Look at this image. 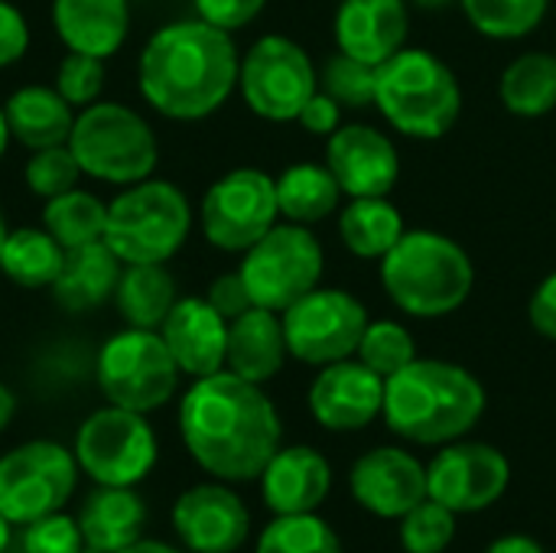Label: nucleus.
Here are the masks:
<instances>
[{
  "instance_id": "obj_16",
  "label": "nucleus",
  "mask_w": 556,
  "mask_h": 553,
  "mask_svg": "<svg viewBox=\"0 0 556 553\" xmlns=\"http://www.w3.org/2000/svg\"><path fill=\"white\" fill-rule=\"evenodd\" d=\"M384 378L365 368L358 359L323 365L309 385V414L332 433H352L381 417Z\"/></svg>"
},
{
  "instance_id": "obj_34",
  "label": "nucleus",
  "mask_w": 556,
  "mask_h": 553,
  "mask_svg": "<svg viewBox=\"0 0 556 553\" xmlns=\"http://www.w3.org/2000/svg\"><path fill=\"white\" fill-rule=\"evenodd\" d=\"M469 23L489 39H521L547 16V0H459Z\"/></svg>"
},
{
  "instance_id": "obj_5",
  "label": "nucleus",
  "mask_w": 556,
  "mask_h": 553,
  "mask_svg": "<svg viewBox=\"0 0 556 553\" xmlns=\"http://www.w3.org/2000/svg\"><path fill=\"white\" fill-rule=\"evenodd\" d=\"M375 104L404 137L440 140L463 111V88L440 55L401 49L378 65Z\"/></svg>"
},
{
  "instance_id": "obj_10",
  "label": "nucleus",
  "mask_w": 556,
  "mask_h": 553,
  "mask_svg": "<svg viewBox=\"0 0 556 553\" xmlns=\"http://www.w3.org/2000/svg\"><path fill=\"white\" fill-rule=\"evenodd\" d=\"M244 104L274 124L296 121L303 104L319 91V72L309 52L287 36H261L238 68Z\"/></svg>"
},
{
  "instance_id": "obj_49",
  "label": "nucleus",
  "mask_w": 556,
  "mask_h": 553,
  "mask_svg": "<svg viewBox=\"0 0 556 553\" xmlns=\"http://www.w3.org/2000/svg\"><path fill=\"white\" fill-rule=\"evenodd\" d=\"M121 553H179L176 548H169V544H163V541H134L130 548H124Z\"/></svg>"
},
{
  "instance_id": "obj_18",
  "label": "nucleus",
  "mask_w": 556,
  "mask_h": 553,
  "mask_svg": "<svg viewBox=\"0 0 556 553\" xmlns=\"http://www.w3.org/2000/svg\"><path fill=\"white\" fill-rule=\"evenodd\" d=\"M349 486L365 512L401 521L427 499V466L401 447H378L358 456Z\"/></svg>"
},
{
  "instance_id": "obj_40",
  "label": "nucleus",
  "mask_w": 556,
  "mask_h": 553,
  "mask_svg": "<svg viewBox=\"0 0 556 553\" xmlns=\"http://www.w3.org/2000/svg\"><path fill=\"white\" fill-rule=\"evenodd\" d=\"M55 91L72 108H88L104 91V59L68 52L55 68Z\"/></svg>"
},
{
  "instance_id": "obj_54",
  "label": "nucleus",
  "mask_w": 556,
  "mask_h": 553,
  "mask_svg": "<svg viewBox=\"0 0 556 553\" xmlns=\"http://www.w3.org/2000/svg\"><path fill=\"white\" fill-rule=\"evenodd\" d=\"M81 553H101V551H91V548H85V551H81Z\"/></svg>"
},
{
  "instance_id": "obj_23",
  "label": "nucleus",
  "mask_w": 556,
  "mask_h": 553,
  "mask_svg": "<svg viewBox=\"0 0 556 553\" xmlns=\"http://www.w3.org/2000/svg\"><path fill=\"white\" fill-rule=\"evenodd\" d=\"M52 26L68 52L111 59L130 33L127 0H52Z\"/></svg>"
},
{
  "instance_id": "obj_9",
  "label": "nucleus",
  "mask_w": 556,
  "mask_h": 553,
  "mask_svg": "<svg viewBox=\"0 0 556 553\" xmlns=\"http://www.w3.org/2000/svg\"><path fill=\"white\" fill-rule=\"evenodd\" d=\"M254 306L283 313L300 297L319 287L323 277V244L296 222L274 225L261 241L244 251L238 267Z\"/></svg>"
},
{
  "instance_id": "obj_20",
  "label": "nucleus",
  "mask_w": 556,
  "mask_h": 553,
  "mask_svg": "<svg viewBox=\"0 0 556 553\" xmlns=\"http://www.w3.org/2000/svg\"><path fill=\"white\" fill-rule=\"evenodd\" d=\"M160 336L189 378H205L225 368L228 319L205 297H179L160 326Z\"/></svg>"
},
{
  "instance_id": "obj_37",
  "label": "nucleus",
  "mask_w": 556,
  "mask_h": 553,
  "mask_svg": "<svg viewBox=\"0 0 556 553\" xmlns=\"http://www.w3.org/2000/svg\"><path fill=\"white\" fill-rule=\"evenodd\" d=\"M319 88L332 95L342 108H368L375 104V91H378V65L362 62L339 49L336 55L326 59Z\"/></svg>"
},
{
  "instance_id": "obj_2",
  "label": "nucleus",
  "mask_w": 556,
  "mask_h": 553,
  "mask_svg": "<svg viewBox=\"0 0 556 553\" xmlns=\"http://www.w3.org/2000/svg\"><path fill=\"white\" fill-rule=\"evenodd\" d=\"M241 55L228 29L205 20L160 26L137 62L143 101L169 121H202L238 88Z\"/></svg>"
},
{
  "instance_id": "obj_11",
  "label": "nucleus",
  "mask_w": 556,
  "mask_h": 553,
  "mask_svg": "<svg viewBox=\"0 0 556 553\" xmlns=\"http://www.w3.org/2000/svg\"><path fill=\"white\" fill-rule=\"evenodd\" d=\"M277 179L254 166H241L215 179L199 205L205 241L228 254H244L277 225Z\"/></svg>"
},
{
  "instance_id": "obj_53",
  "label": "nucleus",
  "mask_w": 556,
  "mask_h": 553,
  "mask_svg": "<svg viewBox=\"0 0 556 553\" xmlns=\"http://www.w3.org/2000/svg\"><path fill=\"white\" fill-rule=\"evenodd\" d=\"M7 222H3V212H0V254H3V241H7Z\"/></svg>"
},
{
  "instance_id": "obj_31",
  "label": "nucleus",
  "mask_w": 556,
  "mask_h": 553,
  "mask_svg": "<svg viewBox=\"0 0 556 553\" xmlns=\"http://www.w3.org/2000/svg\"><path fill=\"white\" fill-rule=\"evenodd\" d=\"M62 261H65V248L46 228H16L7 231L0 274L23 290H42L55 284Z\"/></svg>"
},
{
  "instance_id": "obj_32",
  "label": "nucleus",
  "mask_w": 556,
  "mask_h": 553,
  "mask_svg": "<svg viewBox=\"0 0 556 553\" xmlns=\"http://www.w3.org/2000/svg\"><path fill=\"white\" fill-rule=\"evenodd\" d=\"M505 108L518 117H544L556 108V52L518 55L498 81Z\"/></svg>"
},
{
  "instance_id": "obj_42",
  "label": "nucleus",
  "mask_w": 556,
  "mask_h": 553,
  "mask_svg": "<svg viewBox=\"0 0 556 553\" xmlns=\"http://www.w3.org/2000/svg\"><path fill=\"white\" fill-rule=\"evenodd\" d=\"M192 3H195L199 20L231 33V29H241L251 20H257L267 0H192Z\"/></svg>"
},
{
  "instance_id": "obj_46",
  "label": "nucleus",
  "mask_w": 556,
  "mask_h": 553,
  "mask_svg": "<svg viewBox=\"0 0 556 553\" xmlns=\"http://www.w3.org/2000/svg\"><path fill=\"white\" fill-rule=\"evenodd\" d=\"M528 319L544 339L556 342V271L551 277H544L541 287L534 290L531 306H528Z\"/></svg>"
},
{
  "instance_id": "obj_24",
  "label": "nucleus",
  "mask_w": 556,
  "mask_h": 553,
  "mask_svg": "<svg viewBox=\"0 0 556 553\" xmlns=\"http://www.w3.org/2000/svg\"><path fill=\"white\" fill-rule=\"evenodd\" d=\"M287 336L283 319L274 310L251 306L238 319L228 323V349H225V368L244 381L264 385L274 375H280L287 362Z\"/></svg>"
},
{
  "instance_id": "obj_29",
  "label": "nucleus",
  "mask_w": 556,
  "mask_h": 553,
  "mask_svg": "<svg viewBox=\"0 0 556 553\" xmlns=\"http://www.w3.org/2000/svg\"><path fill=\"white\" fill-rule=\"evenodd\" d=\"M342 186L326 163H296L277 176V205L287 222L313 225L339 212Z\"/></svg>"
},
{
  "instance_id": "obj_33",
  "label": "nucleus",
  "mask_w": 556,
  "mask_h": 553,
  "mask_svg": "<svg viewBox=\"0 0 556 553\" xmlns=\"http://www.w3.org/2000/svg\"><path fill=\"white\" fill-rule=\"evenodd\" d=\"M104 225H108V202H101L94 192L78 186L55 199H46L42 205V228L65 251L104 241Z\"/></svg>"
},
{
  "instance_id": "obj_35",
  "label": "nucleus",
  "mask_w": 556,
  "mask_h": 553,
  "mask_svg": "<svg viewBox=\"0 0 556 553\" xmlns=\"http://www.w3.org/2000/svg\"><path fill=\"white\" fill-rule=\"evenodd\" d=\"M257 553H345L339 535L316 518L306 515H277L264 535L257 538Z\"/></svg>"
},
{
  "instance_id": "obj_43",
  "label": "nucleus",
  "mask_w": 556,
  "mask_h": 553,
  "mask_svg": "<svg viewBox=\"0 0 556 553\" xmlns=\"http://www.w3.org/2000/svg\"><path fill=\"white\" fill-rule=\"evenodd\" d=\"M29 49V23L26 16L10 3L0 0V68L16 65Z\"/></svg>"
},
{
  "instance_id": "obj_8",
  "label": "nucleus",
  "mask_w": 556,
  "mask_h": 553,
  "mask_svg": "<svg viewBox=\"0 0 556 553\" xmlns=\"http://www.w3.org/2000/svg\"><path fill=\"white\" fill-rule=\"evenodd\" d=\"M98 388L114 407L137 414L160 411L179 388V365L160 329H121L98 352Z\"/></svg>"
},
{
  "instance_id": "obj_21",
  "label": "nucleus",
  "mask_w": 556,
  "mask_h": 553,
  "mask_svg": "<svg viewBox=\"0 0 556 553\" xmlns=\"http://www.w3.org/2000/svg\"><path fill=\"white\" fill-rule=\"evenodd\" d=\"M332 489L329 460L313 447H283L261 473V492L274 515L316 512Z\"/></svg>"
},
{
  "instance_id": "obj_4",
  "label": "nucleus",
  "mask_w": 556,
  "mask_h": 553,
  "mask_svg": "<svg viewBox=\"0 0 556 553\" xmlns=\"http://www.w3.org/2000/svg\"><path fill=\"white\" fill-rule=\"evenodd\" d=\"M476 284V267L463 244L440 231H404L381 257V287L397 310L417 319L456 313Z\"/></svg>"
},
{
  "instance_id": "obj_14",
  "label": "nucleus",
  "mask_w": 556,
  "mask_h": 553,
  "mask_svg": "<svg viewBox=\"0 0 556 553\" xmlns=\"http://www.w3.org/2000/svg\"><path fill=\"white\" fill-rule=\"evenodd\" d=\"M287 349L303 365H332L352 359L365 336L368 310L345 290L316 287L280 313Z\"/></svg>"
},
{
  "instance_id": "obj_7",
  "label": "nucleus",
  "mask_w": 556,
  "mask_h": 553,
  "mask_svg": "<svg viewBox=\"0 0 556 553\" xmlns=\"http://www.w3.org/2000/svg\"><path fill=\"white\" fill-rule=\"evenodd\" d=\"M68 150L85 176L111 186L150 179L160 160L156 134L147 117L121 101H94L81 108L68 134Z\"/></svg>"
},
{
  "instance_id": "obj_36",
  "label": "nucleus",
  "mask_w": 556,
  "mask_h": 553,
  "mask_svg": "<svg viewBox=\"0 0 556 553\" xmlns=\"http://www.w3.org/2000/svg\"><path fill=\"white\" fill-rule=\"evenodd\" d=\"M355 355L365 368H371L375 375H381L388 381L391 375H397L401 368H407L417 359V345H414V336L401 323L375 319L365 326V336H362Z\"/></svg>"
},
{
  "instance_id": "obj_30",
  "label": "nucleus",
  "mask_w": 556,
  "mask_h": 553,
  "mask_svg": "<svg viewBox=\"0 0 556 553\" xmlns=\"http://www.w3.org/2000/svg\"><path fill=\"white\" fill-rule=\"evenodd\" d=\"M404 218L397 205L388 202V196H368V199H352L339 212V235L342 244L365 261H381L404 235Z\"/></svg>"
},
{
  "instance_id": "obj_15",
  "label": "nucleus",
  "mask_w": 556,
  "mask_h": 553,
  "mask_svg": "<svg viewBox=\"0 0 556 553\" xmlns=\"http://www.w3.org/2000/svg\"><path fill=\"white\" fill-rule=\"evenodd\" d=\"M511 482V463L502 450L476 440L446 443L427 466V495L456 515L492 508Z\"/></svg>"
},
{
  "instance_id": "obj_12",
  "label": "nucleus",
  "mask_w": 556,
  "mask_h": 553,
  "mask_svg": "<svg viewBox=\"0 0 556 553\" xmlns=\"http://www.w3.org/2000/svg\"><path fill=\"white\" fill-rule=\"evenodd\" d=\"M78 479V460L55 440H29L0 460V515L10 525H29L59 512Z\"/></svg>"
},
{
  "instance_id": "obj_22",
  "label": "nucleus",
  "mask_w": 556,
  "mask_h": 553,
  "mask_svg": "<svg viewBox=\"0 0 556 553\" xmlns=\"http://www.w3.org/2000/svg\"><path fill=\"white\" fill-rule=\"evenodd\" d=\"M404 0H342L336 10V42L342 52L381 65L407 42Z\"/></svg>"
},
{
  "instance_id": "obj_48",
  "label": "nucleus",
  "mask_w": 556,
  "mask_h": 553,
  "mask_svg": "<svg viewBox=\"0 0 556 553\" xmlns=\"http://www.w3.org/2000/svg\"><path fill=\"white\" fill-rule=\"evenodd\" d=\"M13 414H16V398H13V391L0 381V433L7 430V424L13 420Z\"/></svg>"
},
{
  "instance_id": "obj_13",
  "label": "nucleus",
  "mask_w": 556,
  "mask_h": 553,
  "mask_svg": "<svg viewBox=\"0 0 556 553\" xmlns=\"http://www.w3.org/2000/svg\"><path fill=\"white\" fill-rule=\"evenodd\" d=\"M75 460L98 486H137L156 466V437L147 414L127 407L94 411L75 433Z\"/></svg>"
},
{
  "instance_id": "obj_44",
  "label": "nucleus",
  "mask_w": 556,
  "mask_h": 553,
  "mask_svg": "<svg viewBox=\"0 0 556 553\" xmlns=\"http://www.w3.org/2000/svg\"><path fill=\"white\" fill-rule=\"evenodd\" d=\"M205 300L231 323V319H238L241 313H248L251 306H254V300H251V293H248V287H244V277L235 271V274H222V277H215L212 280V287H208V293H205Z\"/></svg>"
},
{
  "instance_id": "obj_38",
  "label": "nucleus",
  "mask_w": 556,
  "mask_h": 553,
  "mask_svg": "<svg viewBox=\"0 0 556 553\" xmlns=\"http://www.w3.org/2000/svg\"><path fill=\"white\" fill-rule=\"evenodd\" d=\"M456 538V512L437 499H424L401 518V548L407 553H443Z\"/></svg>"
},
{
  "instance_id": "obj_50",
  "label": "nucleus",
  "mask_w": 556,
  "mask_h": 553,
  "mask_svg": "<svg viewBox=\"0 0 556 553\" xmlns=\"http://www.w3.org/2000/svg\"><path fill=\"white\" fill-rule=\"evenodd\" d=\"M10 124H7V114H3V108H0V160H3V153H7V147H10Z\"/></svg>"
},
{
  "instance_id": "obj_27",
  "label": "nucleus",
  "mask_w": 556,
  "mask_h": 553,
  "mask_svg": "<svg viewBox=\"0 0 556 553\" xmlns=\"http://www.w3.org/2000/svg\"><path fill=\"white\" fill-rule=\"evenodd\" d=\"M10 137L23 143L29 153L68 143L72 124H75V108L49 85H23L16 88L7 104H3Z\"/></svg>"
},
{
  "instance_id": "obj_47",
  "label": "nucleus",
  "mask_w": 556,
  "mask_h": 553,
  "mask_svg": "<svg viewBox=\"0 0 556 553\" xmlns=\"http://www.w3.org/2000/svg\"><path fill=\"white\" fill-rule=\"evenodd\" d=\"M485 553H544V548L528 535H505V538L492 541Z\"/></svg>"
},
{
  "instance_id": "obj_41",
  "label": "nucleus",
  "mask_w": 556,
  "mask_h": 553,
  "mask_svg": "<svg viewBox=\"0 0 556 553\" xmlns=\"http://www.w3.org/2000/svg\"><path fill=\"white\" fill-rule=\"evenodd\" d=\"M23 551L26 553H81L85 538L75 518L52 512L26 525L23 531Z\"/></svg>"
},
{
  "instance_id": "obj_51",
  "label": "nucleus",
  "mask_w": 556,
  "mask_h": 553,
  "mask_svg": "<svg viewBox=\"0 0 556 553\" xmlns=\"http://www.w3.org/2000/svg\"><path fill=\"white\" fill-rule=\"evenodd\" d=\"M7 544H10V521L0 515V553L7 551Z\"/></svg>"
},
{
  "instance_id": "obj_52",
  "label": "nucleus",
  "mask_w": 556,
  "mask_h": 553,
  "mask_svg": "<svg viewBox=\"0 0 556 553\" xmlns=\"http://www.w3.org/2000/svg\"><path fill=\"white\" fill-rule=\"evenodd\" d=\"M417 7H424V10H443V7H450L453 0H414Z\"/></svg>"
},
{
  "instance_id": "obj_39",
  "label": "nucleus",
  "mask_w": 556,
  "mask_h": 553,
  "mask_svg": "<svg viewBox=\"0 0 556 553\" xmlns=\"http://www.w3.org/2000/svg\"><path fill=\"white\" fill-rule=\"evenodd\" d=\"M81 166L75 160V153L68 150V143H59V147H46V150H33L26 166H23V179L29 186V192H36L42 202L46 199H55L68 189L78 186L81 179Z\"/></svg>"
},
{
  "instance_id": "obj_19",
  "label": "nucleus",
  "mask_w": 556,
  "mask_h": 553,
  "mask_svg": "<svg viewBox=\"0 0 556 553\" xmlns=\"http://www.w3.org/2000/svg\"><path fill=\"white\" fill-rule=\"evenodd\" d=\"M173 528L195 553H235L251 531L244 502L228 486H192L173 505Z\"/></svg>"
},
{
  "instance_id": "obj_45",
  "label": "nucleus",
  "mask_w": 556,
  "mask_h": 553,
  "mask_svg": "<svg viewBox=\"0 0 556 553\" xmlns=\"http://www.w3.org/2000/svg\"><path fill=\"white\" fill-rule=\"evenodd\" d=\"M296 124H300L306 134H313V137H332V134L342 127V104H339L332 95H326V91L319 88V91L303 104Z\"/></svg>"
},
{
  "instance_id": "obj_3",
  "label": "nucleus",
  "mask_w": 556,
  "mask_h": 553,
  "mask_svg": "<svg viewBox=\"0 0 556 553\" xmlns=\"http://www.w3.org/2000/svg\"><path fill=\"white\" fill-rule=\"evenodd\" d=\"M485 414L482 381L443 359H414L384 381V424L410 443L446 447L463 440Z\"/></svg>"
},
{
  "instance_id": "obj_26",
  "label": "nucleus",
  "mask_w": 556,
  "mask_h": 553,
  "mask_svg": "<svg viewBox=\"0 0 556 553\" xmlns=\"http://www.w3.org/2000/svg\"><path fill=\"white\" fill-rule=\"evenodd\" d=\"M147 525V505L134 492V486H98L81 512L78 528L85 538V548L101 553H121L140 541Z\"/></svg>"
},
{
  "instance_id": "obj_25",
  "label": "nucleus",
  "mask_w": 556,
  "mask_h": 553,
  "mask_svg": "<svg viewBox=\"0 0 556 553\" xmlns=\"http://www.w3.org/2000/svg\"><path fill=\"white\" fill-rule=\"evenodd\" d=\"M121 271H124V261L108 248V241H94V244L65 251L62 271L49 290L65 313H88L114 300Z\"/></svg>"
},
{
  "instance_id": "obj_6",
  "label": "nucleus",
  "mask_w": 556,
  "mask_h": 553,
  "mask_svg": "<svg viewBox=\"0 0 556 553\" xmlns=\"http://www.w3.org/2000/svg\"><path fill=\"white\" fill-rule=\"evenodd\" d=\"M192 231V209L179 186L140 179L108 202L104 241L124 264H166Z\"/></svg>"
},
{
  "instance_id": "obj_1",
  "label": "nucleus",
  "mask_w": 556,
  "mask_h": 553,
  "mask_svg": "<svg viewBox=\"0 0 556 553\" xmlns=\"http://www.w3.org/2000/svg\"><path fill=\"white\" fill-rule=\"evenodd\" d=\"M179 433L189 456L222 482L261 479L280 450V414L261 385L228 368L195 378L179 404Z\"/></svg>"
},
{
  "instance_id": "obj_17",
  "label": "nucleus",
  "mask_w": 556,
  "mask_h": 553,
  "mask_svg": "<svg viewBox=\"0 0 556 553\" xmlns=\"http://www.w3.org/2000/svg\"><path fill=\"white\" fill-rule=\"evenodd\" d=\"M326 166L352 199L388 196L401 176L394 140L368 124H342L332 137H326Z\"/></svg>"
},
{
  "instance_id": "obj_28",
  "label": "nucleus",
  "mask_w": 556,
  "mask_h": 553,
  "mask_svg": "<svg viewBox=\"0 0 556 553\" xmlns=\"http://www.w3.org/2000/svg\"><path fill=\"white\" fill-rule=\"evenodd\" d=\"M176 300V280L163 264H124L114 290V306L127 326L160 329Z\"/></svg>"
}]
</instances>
